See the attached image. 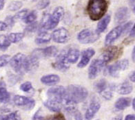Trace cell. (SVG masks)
Masks as SVG:
<instances>
[{
	"mask_svg": "<svg viewBox=\"0 0 135 120\" xmlns=\"http://www.w3.org/2000/svg\"><path fill=\"white\" fill-rule=\"evenodd\" d=\"M107 10V0H89L87 6V12L91 20H100L105 15Z\"/></svg>",
	"mask_w": 135,
	"mask_h": 120,
	"instance_id": "cell-1",
	"label": "cell"
},
{
	"mask_svg": "<svg viewBox=\"0 0 135 120\" xmlns=\"http://www.w3.org/2000/svg\"><path fill=\"white\" fill-rule=\"evenodd\" d=\"M64 14V10L61 6L56 8L52 14H44L40 23L41 30H49L55 28L62 19Z\"/></svg>",
	"mask_w": 135,
	"mask_h": 120,
	"instance_id": "cell-2",
	"label": "cell"
},
{
	"mask_svg": "<svg viewBox=\"0 0 135 120\" xmlns=\"http://www.w3.org/2000/svg\"><path fill=\"white\" fill-rule=\"evenodd\" d=\"M66 91L67 95L65 100L71 101L75 104L84 102L88 95L87 89L80 85H69L66 88Z\"/></svg>",
	"mask_w": 135,
	"mask_h": 120,
	"instance_id": "cell-3",
	"label": "cell"
},
{
	"mask_svg": "<svg viewBox=\"0 0 135 120\" xmlns=\"http://www.w3.org/2000/svg\"><path fill=\"white\" fill-rule=\"evenodd\" d=\"M120 53L119 48L116 46H111L107 49H105L103 52L99 56V57L97 58L100 65L103 67H105L107 64L111 62L113 59L118 56Z\"/></svg>",
	"mask_w": 135,
	"mask_h": 120,
	"instance_id": "cell-4",
	"label": "cell"
},
{
	"mask_svg": "<svg viewBox=\"0 0 135 120\" xmlns=\"http://www.w3.org/2000/svg\"><path fill=\"white\" fill-rule=\"evenodd\" d=\"M100 34L91 29H84L77 35V40L82 44L93 43L99 39Z\"/></svg>",
	"mask_w": 135,
	"mask_h": 120,
	"instance_id": "cell-5",
	"label": "cell"
},
{
	"mask_svg": "<svg viewBox=\"0 0 135 120\" xmlns=\"http://www.w3.org/2000/svg\"><path fill=\"white\" fill-rule=\"evenodd\" d=\"M128 66L129 61L128 59H123L116 62L112 65L108 66L105 69V73L106 74H109L112 77L117 78L119 77L120 72L128 69Z\"/></svg>",
	"mask_w": 135,
	"mask_h": 120,
	"instance_id": "cell-6",
	"label": "cell"
},
{
	"mask_svg": "<svg viewBox=\"0 0 135 120\" xmlns=\"http://www.w3.org/2000/svg\"><path fill=\"white\" fill-rule=\"evenodd\" d=\"M26 58V55L21 53H18L15 55L13 58H11L9 61L11 67L18 74H23V73H25L24 65Z\"/></svg>",
	"mask_w": 135,
	"mask_h": 120,
	"instance_id": "cell-7",
	"label": "cell"
},
{
	"mask_svg": "<svg viewBox=\"0 0 135 120\" xmlns=\"http://www.w3.org/2000/svg\"><path fill=\"white\" fill-rule=\"evenodd\" d=\"M66 95H67L66 88L62 86L51 87L47 91L48 99L57 101L62 104L66 100Z\"/></svg>",
	"mask_w": 135,
	"mask_h": 120,
	"instance_id": "cell-8",
	"label": "cell"
},
{
	"mask_svg": "<svg viewBox=\"0 0 135 120\" xmlns=\"http://www.w3.org/2000/svg\"><path fill=\"white\" fill-rule=\"evenodd\" d=\"M13 102L15 105L26 111L32 110L35 106V101L34 100L22 95H15L13 97Z\"/></svg>",
	"mask_w": 135,
	"mask_h": 120,
	"instance_id": "cell-9",
	"label": "cell"
},
{
	"mask_svg": "<svg viewBox=\"0 0 135 120\" xmlns=\"http://www.w3.org/2000/svg\"><path fill=\"white\" fill-rule=\"evenodd\" d=\"M66 51L67 50H64L58 54L56 56V60L52 65L55 69L61 71H67L69 69L70 65L66 57Z\"/></svg>",
	"mask_w": 135,
	"mask_h": 120,
	"instance_id": "cell-10",
	"label": "cell"
},
{
	"mask_svg": "<svg viewBox=\"0 0 135 120\" xmlns=\"http://www.w3.org/2000/svg\"><path fill=\"white\" fill-rule=\"evenodd\" d=\"M124 33L123 25H118L112 29L106 35L105 38V45L110 46L117 39H119L123 34Z\"/></svg>",
	"mask_w": 135,
	"mask_h": 120,
	"instance_id": "cell-11",
	"label": "cell"
},
{
	"mask_svg": "<svg viewBox=\"0 0 135 120\" xmlns=\"http://www.w3.org/2000/svg\"><path fill=\"white\" fill-rule=\"evenodd\" d=\"M51 35L52 39L57 43H66L70 38L69 32L64 28H60L54 30Z\"/></svg>",
	"mask_w": 135,
	"mask_h": 120,
	"instance_id": "cell-12",
	"label": "cell"
},
{
	"mask_svg": "<svg viewBox=\"0 0 135 120\" xmlns=\"http://www.w3.org/2000/svg\"><path fill=\"white\" fill-rule=\"evenodd\" d=\"M101 108V104L97 98L94 97L91 100L88 108L86 110L85 114V118L86 120H91L94 118V117L97 114Z\"/></svg>",
	"mask_w": 135,
	"mask_h": 120,
	"instance_id": "cell-13",
	"label": "cell"
},
{
	"mask_svg": "<svg viewBox=\"0 0 135 120\" xmlns=\"http://www.w3.org/2000/svg\"><path fill=\"white\" fill-rule=\"evenodd\" d=\"M35 53L40 58L46 57V58H52L56 57L58 54V49L57 47L54 45L49 46L44 49H37L35 50Z\"/></svg>",
	"mask_w": 135,
	"mask_h": 120,
	"instance_id": "cell-14",
	"label": "cell"
},
{
	"mask_svg": "<svg viewBox=\"0 0 135 120\" xmlns=\"http://www.w3.org/2000/svg\"><path fill=\"white\" fill-rule=\"evenodd\" d=\"M39 57L33 53L30 56H26L24 65L25 72H32L37 69L39 66Z\"/></svg>",
	"mask_w": 135,
	"mask_h": 120,
	"instance_id": "cell-15",
	"label": "cell"
},
{
	"mask_svg": "<svg viewBox=\"0 0 135 120\" xmlns=\"http://www.w3.org/2000/svg\"><path fill=\"white\" fill-rule=\"evenodd\" d=\"M94 54H95V51L93 48H88L87 50H84L82 52L81 58L77 67L79 68H84L85 67H86Z\"/></svg>",
	"mask_w": 135,
	"mask_h": 120,
	"instance_id": "cell-16",
	"label": "cell"
},
{
	"mask_svg": "<svg viewBox=\"0 0 135 120\" xmlns=\"http://www.w3.org/2000/svg\"><path fill=\"white\" fill-rule=\"evenodd\" d=\"M130 17V12L127 7L119 8L114 14V21L117 23H122L128 20Z\"/></svg>",
	"mask_w": 135,
	"mask_h": 120,
	"instance_id": "cell-17",
	"label": "cell"
},
{
	"mask_svg": "<svg viewBox=\"0 0 135 120\" xmlns=\"http://www.w3.org/2000/svg\"><path fill=\"white\" fill-rule=\"evenodd\" d=\"M102 69H103V67L100 65L98 60L97 59L94 60L91 62L90 65L89 67L88 78L91 80L95 79Z\"/></svg>",
	"mask_w": 135,
	"mask_h": 120,
	"instance_id": "cell-18",
	"label": "cell"
},
{
	"mask_svg": "<svg viewBox=\"0 0 135 120\" xmlns=\"http://www.w3.org/2000/svg\"><path fill=\"white\" fill-rule=\"evenodd\" d=\"M115 89L118 93L121 95H128L132 93L133 90V86L130 82L124 81L123 82L117 85L115 87Z\"/></svg>",
	"mask_w": 135,
	"mask_h": 120,
	"instance_id": "cell-19",
	"label": "cell"
},
{
	"mask_svg": "<svg viewBox=\"0 0 135 120\" xmlns=\"http://www.w3.org/2000/svg\"><path fill=\"white\" fill-rule=\"evenodd\" d=\"M60 81L59 76L57 74H48L42 76L41 78V82L44 85L48 86H52L57 85Z\"/></svg>",
	"mask_w": 135,
	"mask_h": 120,
	"instance_id": "cell-20",
	"label": "cell"
},
{
	"mask_svg": "<svg viewBox=\"0 0 135 120\" xmlns=\"http://www.w3.org/2000/svg\"><path fill=\"white\" fill-rule=\"evenodd\" d=\"M80 56V51L76 48H70L66 51V57L70 64L76 63Z\"/></svg>",
	"mask_w": 135,
	"mask_h": 120,
	"instance_id": "cell-21",
	"label": "cell"
},
{
	"mask_svg": "<svg viewBox=\"0 0 135 120\" xmlns=\"http://www.w3.org/2000/svg\"><path fill=\"white\" fill-rule=\"evenodd\" d=\"M44 104L50 111L55 112V113H59L63 107L62 103L50 99H48L46 102H44Z\"/></svg>",
	"mask_w": 135,
	"mask_h": 120,
	"instance_id": "cell-22",
	"label": "cell"
},
{
	"mask_svg": "<svg viewBox=\"0 0 135 120\" xmlns=\"http://www.w3.org/2000/svg\"><path fill=\"white\" fill-rule=\"evenodd\" d=\"M52 39V35L48 33L46 30H41L38 34L37 37L35 39V43L37 44H44L50 42Z\"/></svg>",
	"mask_w": 135,
	"mask_h": 120,
	"instance_id": "cell-23",
	"label": "cell"
},
{
	"mask_svg": "<svg viewBox=\"0 0 135 120\" xmlns=\"http://www.w3.org/2000/svg\"><path fill=\"white\" fill-rule=\"evenodd\" d=\"M131 104V99L130 97H120L116 101L114 107L118 111H123L129 107Z\"/></svg>",
	"mask_w": 135,
	"mask_h": 120,
	"instance_id": "cell-24",
	"label": "cell"
},
{
	"mask_svg": "<svg viewBox=\"0 0 135 120\" xmlns=\"http://www.w3.org/2000/svg\"><path fill=\"white\" fill-rule=\"evenodd\" d=\"M11 99V95L6 87L4 81H0V102L8 103Z\"/></svg>",
	"mask_w": 135,
	"mask_h": 120,
	"instance_id": "cell-25",
	"label": "cell"
},
{
	"mask_svg": "<svg viewBox=\"0 0 135 120\" xmlns=\"http://www.w3.org/2000/svg\"><path fill=\"white\" fill-rule=\"evenodd\" d=\"M110 20H111V17L109 14L105 15V17L101 18L100 21H99V23H98L97 26V32H98L99 34H101L104 32L106 30L108 24L110 23Z\"/></svg>",
	"mask_w": 135,
	"mask_h": 120,
	"instance_id": "cell-26",
	"label": "cell"
},
{
	"mask_svg": "<svg viewBox=\"0 0 135 120\" xmlns=\"http://www.w3.org/2000/svg\"><path fill=\"white\" fill-rule=\"evenodd\" d=\"M114 86H112V85H108V87L105 88V90L100 93L101 95L107 100H110L113 97V91L115 89Z\"/></svg>",
	"mask_w": 135,
	"mask_h": 120,
	"instance_id": "cell-27",
	"label": "cell"
},
{
	"mask_svg": "<svg viewBox=\"0 0 135 120\" xmlns=\"http://www.w3.org/2000/svg\"><path fill=\"white\" fill-rule=\"evenodd\" d=\"M24 37V34L22 32H13L9 34L8 36L9 41L13 43H17L21 41Z\"/></svg>",
	"mask_w": 135,
	"mask_h": 120,
	"instance_id": "cell-28",
	"label": "cell"
},
{
	"mask_svg": "<svg viewBox=\"0 0 135 120\" xmlns=\"http://www.w3.org/2000/svg\"><path fill=\"white\" fill-rule=\"evenodd\" d=\"M108 84L105 79H101L94 83V89L98 93H101L108 87Z\"/></svg>",
	"mask_w": 135,
	"mask_h": 120,
	"instance_id": "cell-29",
	"label": "cell"
},
{
	"mask_svg": "<svg viewBox=\"0 0 135 120\" xmlns=\"http://www.w3.org/2000/svg\"><path fill=\"white\" fill-rule=\"evenodd\" d=\"M11 43L8 36L4 34H0V50L6 51L10 47Z\"/></svg>",
	"mask_w": 135,
	"mask_h": 120,
	"instance_id": "cell-30",
	"label": "cell"
},
{
	"mask_svg": "<svg viewBox=\"0 0 135 120\" xmlns=\"http://www.w3.org/2000/svg\"><path fill=\"white\" fill-rule=\"evenodd\" d=\"M37 13L35 11H32L28 13V14L23 19V21L27 24H30V23L35 22L37 19Z\"/></svg>",
	"mask_w": 135,
	"mask_h": 120,
	"instance_id": "cell-31",
	"label": "cell"
},
{
	"mask_svg": "<svg viewBox=\"0 0 135 120\" xmlns=\"http://www.w3.org/2000/svg\"><path fill=\"white\" fill-rule=\"evenodd\" d=\"M23 6V3L20 1L12 2L8 5V10L11 11H17Z\"/></svg>",
	"mask_w": 135,
	"mask_h": 120,
	"instance_id": "cell-32",
	"label": "cell"
},
{
	"mask_svg": "<svg viewBox=\"0 0 135 120\" xmlns=\"http://www.w3.org/2000/svg\"><path fill=\"white\" fill-rule=\"evenodd\" d=\"M28 9H23V10L19 11L14 16L15 20V21L16 20H23L28 14Z\"/></svg>",
	"mask_w": 135,
	"mask_h": 120,
	"instance_id": "cell-33",
	"label": "cell"
},
{
	"mask_svg": "<svg viewBox=\"0 0 135 120\" xmlns=\"http://www.w3.org/2000/svg\"><path fill=\"white\" fill-rule=\"evenodd\" d=\"M4 120H21L17 112H13L7 115H4Z\"/></svg>",
	"mask_w": 135,
	"mask_h": 120,
	"instance_id": "cell-34",
	"label": "cell"
},
{
	"mask_svg": "<svg viewBox=\"0 0 135 120\" xmlns=\"http://www.w3.org/2000/svg\"><path fill=\"white\" fill-rule=\"evenodd\" d=\"M20 89L22 91L28 93L30 91L32 90V83L30 82H26L21 84V86H20Z\"/></svg>",
	"mask_w": 135,
	"mask_h": 120,
	"instance_id": "cell-35",
	"label": "cell"
},
{
	"mask_svg": "<svg viewBox=\"0 0 135 120\" xmlns=\"http://www.w3.org/2000/svg\"><path fill=\"white\" fill-rule=\"evenodd\" d=\"M50 0H40L37 4V8L39 10H44L50 5Z\"/></svg>",
	"mask_w": 135,
	"mask_h": 120,
	"instance_id": "cell-36",
	"label": "cell"
},
{
	"mask_svg": "<svg viewBox=\"0 0 135 120\" xmlns=\"http://www.w3.org/2000/svg\"><path fill=\"white\" fill-rule=\"evenodd\" d=\"M11 60L9 55H2L0 56V68L6 66Z\"/></svg>",
	"mask_w": 135,
	"mask_h": 120,
	"instance_id": "cell-37",
	"label": "cell"
},
{
	"mask_svg": "<svg viewBox=\"0 0 135 120\" xmlns=\"http://www.w3.org/2000/svg\"><path fill=\"white\" fill-rule=\"evenodd\" d=\"M37 28H38L37 23L36 21H35V22H33V23L28 24V26L25 28V31L26 32H34L37 30Z\"/></svg>",
	"mask_w": 135,
	"mask_h": 120,
	"instance_id": "cell-38",
	"label": "cell"
},
{
	"mask_svg": "<svg viewBox=\"0 0 135 120\" xmlns=\"http://www.w3.org/2000/svg\"><path fill=\"white\" fill-rule=\"evenodd\" d=\"M45 120H66V119L62 114L58 113L55 115H52L46 119L45 118Z\"/></svg>",
	"mask_w": 135,
	"mask_h": 120,
	"instance_id": "cell-39",
	"label": "cell"
},
{
	"mask_svg": "<svg viewBox=\"0 0 135 120\" xmlns=\"http://www.w3.org/2000/svg\"><path fill=\"white\" fill-rule=\"evenodd\" d=\"M15 20L14 19V17L13 16H7L6 17V19H5V23L7 24L8 27H12L15 24Z\"/></svg>",
	"mask_w": 135,
	"mask_h": 120,
	"instance_id": "cell-40",
	"label": "cell"
},
{
	"mask_svg": "<svg viewBox=\"0 0 135 120\" xmlns=\"http://www.w3.org/2000/svg\"><path fill=\"white\" fill-rule=\"evenodd\" d=\"M32 120H45V118L41 114V110L39 109L35 113L32 117Z\"/></svg>",
	"mask_w": 135,
	"mask_h": 120,
	"instance_id": "cell-41",
	"label": "cell"
},
{
	"mask_svg": "<svg viewBox=\"0 0 135 120\" xmlns=\"http://www.w3.org/2000/svg\"><path fill=\"white\" fill-rule=\"evenodd\" d=\"M73 114L74 115V117H75V120H84L83 119L82 114L81 113V112L79 111H78L77 109H76Z\"/></svg>",
	"mask_w": 135,
	"mask_h": 120,
	"instance_id": "cell-42",
	"label": "cell"
},
{
	"mask_svg": "<svg viewBox=\"0 0 135 120\" xmlns=\"http://www.w3.org/2000/svg\"><path fill=\"white\" fill-rule=\"evenodd\" d=\"M8 25L5 22L0 21V31H5L7 30Z\"/></svg>",
	"mask_w": 135,
	"mask_h": 120,
	"instance_id": "cell-43",
	"label": "cell"
},
{
	"mask_svg": "<svg viewBox=\"0 0 135 120\" xmlns=\"http://www.w3.org/2000/svg\"><path fill=\"white\" fill-rule=\"evenodd\" d=\"M129 79L132 82H135V70L133 71L129 75Z\"/></svg>",
	"mask_w": 135,
	"mask_h": 120,
	"instance_id": "cell-44",
	"label": "cell"
},
{
	"mask_svg": "<svg viewBox=\"0 0 135 120\" xmlns=\"http://www.w3.org/2000/svg\"><path fill=\"white\" fill-rule=\"evenodd\" d=\"M130 37L135 38V23L134 24V25L132 26V28L131 30H130Z\"/></svg>",
	"mask_w": 135,
	"mask_h": 120,
	"instance_id": "cell-45",
	"label": "cell"
},
{
	"mask_svg": "<svg viewBox=\"0 0 135 120\" xmlns=\"http://www.w3.org/2000/svg\"><path fill=\"white\" fill-rule=\"evenodd\" d=\"M125 120H135V115H132V114L128 115L126 117Z\"/></svg>",
	"mask_w": 135,
	"mask_h": 120,
	"instance_id": "cell-46",
	"label": "cell"
},
{
	"mask_svg": "<svg viewBox=\"0 0 135 120\" xmlns=\"http://www.w3.org/2000/svg\"><path fill=\"white\" fill-rule=\"evenodd\" d=\"M6 0H0V11H2L4 8V5H5Z\"/></svg>",
	"mask_w": 135,
	"mask_h": 120,
	"instance_id": "cell-47",
	"label": "cell"
},
{
	"mask_svg": "<svg viewBox=\"0 0 135 120\" xmlns=\"http://www.w3.org/2000/svg\"><path fill=\"white\" fill-rule=\"evenodd\" d=\"M132 59L133 60V62H135V46L134 47L132 52Z\"/></svg>",
	"mask_w": 135,
	"mask_h": 120,
	"instance_id": "cell-48",
	"label": "cell"
},
{
	"mask_svg": "<svg viewBox=\"0 0 135 120\" xmlns=\"http://www.w3.org/2000/svg\"><path fill=\"white\" fill-rule=\"evenodd\" d=\"M111 120H122V118H121V117H114Z\"/></svg>",
	"mask_w": 135,
	"mask_h": 120,
	"instance_id": "cell-49",
	"label": "cell"
},
{
	"mask_svg": "<svg viewBox=\"0 0 135 120\" xmlns=\"http://www.w3.org/2000/svg\"><path fill=\"white\" fill-rule=\"evenodd\" d=\"M135 0H129V3H130V5H132V4H134Z\"/></svg>",
	"mask_w": 135,
	"mask_h": 120,
	"instance_id": "cell-50",
	"label": "cell"
},
{
	"mask_svg": "<svg viewBox=\"0 0 135 120\" xmlns=\"http://www.w3.org/2000/svg\"><path fill=\"white\" fill-rule=\"evenodd\" d=\"M132 106H133L134 110L135 111V98L133 100V101H132Z\"/></svg>",
	"mask_w": 135,
	"mask_h": 120,
	"instance_id": "cell-51",
	"label": "cell"
},
{
	"mask_svg": "<svg viewBox=\"0 0 135 120\" xmlns=\"http://www.w3.org/2000/svg\"><path fill=\"white\" fill-rule=\"evenodd\" d=\"M0 120H4V115H0Z\"/></svg>",
	"mask_w": 135,
	"mask_h": 120,
	"instance_id": "cell-52",
	"label": "cell"
},
{
	"mask_svg": "<svg viewBox=\"0 0 135 120\" xmlns=\"http://www.w3.org/2000/svg\"><path fill=\"white\" fill-rule=\"evenodd\" d=\"M133 12H134V13H135V5L133 8Z\"/></svg>",
	"mask_w": 135,
	"mask_h": 120,
	"instance_id": "cell-53",
	"label": "cell"
},
{
	"mask_svg": "<svg viewBox=\"0 0 135 120\" xmlns=\"http://www.w3.org/2000/svg\"><path fill=\"white\" fill-rule=\"evenodd\" d=\"M97 120H99V119H97Z\"/></svg>",
	"mask_w": 135,
	"mask_h": 120,
	"instance_id": "cell-54",
	"label": "cell"
}]
</instances>
